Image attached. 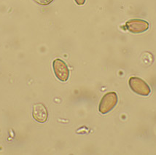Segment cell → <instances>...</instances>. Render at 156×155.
Here are the masks:
<instances>
[{"label": "cell", "mask_w": 156, "mask_h": 155, "mask_svg": "<svg viewBox=\"0 0 156 155\" xmlns=\"http://www.w3.org/2000/svg\"><path fill=\"white\" fill-rule=\"evenodd\" d=\"M118 101V97L115 92H109L102 97L98 106V111L102 114L109 113L115 107Z\"/></svg>", "instance_id": "1"}, {"label": "cell", "mask_w": 156, "mask_h": 155, "mask_svg": "<svg viewBox=\"0 0 156 155\" xmlns=\"http://www.w3.org/2000/svg\"><path fill=\"white\" fill-rule=\"evenodd\" d=\"M34 1L38 3L39 5H42V6H47V5H50L53 0H34Z\"/></svg>", "instance_id": "6"}, {"label": "cell", "mask_w": 156, "mask_h": 155, "mask_svg": "<svg viewBox=\"0 0 156 155\" xmlns=\"http://www.w3.org/2000/svg\"><path fill=\"white\" fill-rule=\"evenodd\" d=\"M75 2L78 5H80V6H81V5H83L85 2V1L86 0H75Z\"/></svg>", "instance_id": "7"}, {"label": "cell", "mask_w": 156, "mask_h": 155, "mask_svg": "<svg viewBox=\"0 0 156 155\" xmlns=\"http://www.w3.org/2000/svg\"><path fill=\"white\" fill-rule=\"evenodd\" d=\"M129 84L131 89L135 93L142 96H147L150 94L151 90L145 81L136 77H132L129 79Z\"/></svg>", "instance_id": "2"}, {"label": "cell", "mask_w": 156, "mask_h": 155, "mask_svg": "<svg viewBox=\"0 0 156 155\" xmlns=\"http://www.w3.org/2000/svg\"><path fill=\"white\" fill-rule=\"evenodd\" d=\"M32 116L33 118L38 122H45L48 117L47 108L42 103H36L33 106Z\"/></svg>", "instance_id": "5"}, {"label": "cell", "mask_w": 156, "mask_h": 155, "mask_svg": "<svg viewBox=\"0 0 156 155\" xmlns=\"http://www.w3.org/2000/svg\"><path fill=\"white\" fill-rule=\"evenodd\" d=\"M53 68L55 77L61 82H66L69 77V70L67 65L61 59L56 58L53 62Z\"/></svg>", "instance_id": "3"}, {"label": "cell", "mask_w": 156, "mask_h": 155, "mask_svg": "<svg viewBox=\"0 0 156 155\" xmlns=\"http://www.w3.org/2000/svg\"><path fill=\"white\" fill-rule=\"evenodd\" d=\"M125 26L128 31L133 34L145 32L149 29L150 24L147 21L142 19H131L126 23Z\"/></svg>", "instance_id": "4"}]
</instances>
